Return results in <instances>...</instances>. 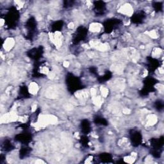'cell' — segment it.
<instances>
[{
	"label": "cell",
	"mask_w": 164,
	"mask_h": 164,
	"mask_svg": "<svg viewBox=\"0 0 164 164\" xmlns=\"http://www.w3.org/2000/svg\"><path fill=\"white\" fill-rule=\"evenodd\" d=\"M120 23L121 21L116 19H111L106 20L103 24V27L105 32L107 33V34L111 33L113 31V30L116 28L118 24H119Z\"/></svg>",
	"instance_id": "obj_5"
},
{
	"label": "cell",
	"mask_w": 164,
	"mask_h": 164,
	"mask_svg": "<svg viewBox=\"0 0 164 164\" xmlns=\"http://www.w3.org/2000/svg\"><path fill=\"white\" fill-rule=\"evenodd\" d=\"M146 17L145 14L143 12H140L135 14L131 18V21L135 24H140L142 22Z\"/></svg>",
	"instance_id": "obj_9"
},
{
	"label": "cell",
	"mask_w": 164,
	"mask_h": 164,
	"mask_svg": "<svg viewBox=\"0 0 164 164\" xmlns=\"http://www.w3.org/2000/svg\"><path fill=\"white\" fill-rule=\"evenodd\" d=\"M81 129L82 132L84 133V134L86 135L88 134L91 130V123L87 120V119H84L81 121Z\"/></svg>",
	"instance_id": "obj_11"
},
{
	"label": "cell",
	"mask_w": 164,
	"mask_h": 164,
	"mask_svg": "<svg viewBox=\"0 0 164 164\" xmlns=\"http://www.w3.org/2000/svg\"><path fill=\"white\" fill-rule=\"evenodd\" d=\"M66 84L68 90L71 93L75 92L82 88V84L80 80L72 74H69L66 77Z\"/></svg>",
	"instance_id": "obj_1"
},
{
	"label": "cell",
	"mask_w": 164,
	"mask_h": 164,
	"mask_svg": "<svg viewBox=\"0 0 164 164\" xmlns=\"http://www.w3.org/2000/svg\"><path fill=\"white\" fill-rule=\"evenodd\" d=\"M88 142H89L88 138L86 135H84L81 137L80 139V143L84 147H88Z\"/></svg>",
	"instance_id": "obj_20"
},
{
	"label": "cell",
	"mask_w": 164,
	"mask_h": 164,
	"mask_svg": "<svg viewBox=\"0 0 164 164\" xmlns=\"http://www.w3.org/2000/svg\"><path fill=\"white\" fill-rule=\"evenodd\" d=\"M94 122L97 125H103V126H106L108 125V122L106 120L101 117V116H96L94 118Z\"/></svg>",
	"instance_id": "obj_16"
},
{
	"label": "cell",
	"mask_w": 164,
	"mask_h": 164,
	"mask_svg": "<svg viewBox=\"0 0 164 164\" xmlns=\"http://www.w3.org/2000/svg\"><path fill=\"white\" fill-rule=\"evenodd\" d=\"M88 30L84 27H80L76 30L75 34H74L72 42L74 44H78L81 41L84 40L87 35Z\"/></svg>",
	"instance_id": "obj_3"
},
{
	"label": "cell",
	"mask_w": 164,
	"mask_h": 164,
	"mask_svg": "<svg viewBox=\"0 0 164 164\" xmlns=\"http://www.w3.org/2000/svg\"><path fill=\"white\" fill-rule=\"evenodd\" d=\"M99 158H100V160L102 162H104V163L110 162L112 159L111 154L109 153H101V154H100Z\"/></svg>",
	"instance_id": "obj_15"
},
{
	"label": "cell",
	"mask_w": 164,
	"mask_h": 164,
	"mask_svg": "<svg viewBox=\"0 0 164 164\" xmlns=\"http://www.w3.org/2000/svg\"><path fill=\"white\" fill-rule=\"evenodd\" d=\"M20 95L24 97H28L29 96V92L27 87H21L20 88Z\"/></svg>",
	"instance_id": "obj_19"
},
{
	"label": "cell",
	"mask_w": 164,
	"mask_h": 164,
	"mask_svg": "<svg viewBox=\"0 0 164 164\" xmlns=\"http://www.w3.org/2000/svg\"><path fill=\"white\" fill-rule=\"evenodd\" d=\"M111 78H112V73L109 71H106L103 75L98 78V80H99V81L101 82V83H103V82L109 81Z\"/></svg>",
	"instance_id": "obj_17"
},
{
	"label": "cell",
	"mask_w": 164,
	"mask_h": 164,
	"mask_svg": "<svg viewBox=\"0 0 164 164\" xmlns=\"http://www.w3.org/2000/svg\"><path fill=\"white\" fill-rule=\"evenodd\" d=\"M19 14L18 11L16 10L15 7H12L5 17V21L7 25L10 28H12L15 26L18 21Z\"/></svg>",
	"instance_id": "obj_2"
},
{
	"label": "cell",
	"mask_w": 164,
	"mask_h": 164,
	"mask_svg": "<svg viewBox=\"0 0 164 164\" xmlns=\"http://www.w3.org/2000/svg\"><path fill=\"white\" fill-rule=\"evenodd\" d=\"M64 22L62 21H57L54 22L51 26V30L52 31H60L62 29Z\"/></svg>",
	"instance_id": "obj_14"
},
{
	"label": "cell",
	"mask_w": 164,
	"mask_h": 164,
	"mask_svg": "<svg viewBox=\"0 0 164 164\" xmlns=\"http://www.w3.org/2000/svg\"><path fill=\"white\" fill-rule=\"evenodd\" d=\"M43 53V50L42 47H39L38 48H33L30 50L28 53V55L33 60H38L40 59L41 56Z\"/></svg>",
	"instance_id": "obj_7"
},
{
	"label": "cell",
	"mask_w": 164,
	"mask_h": 164,
	"mask_svg": "<svg viewBox=\"0 0 164 164\" xmlns=\"http://www.w3.org/2000/svg\"><path fill=\"white\" fill-rule=\"evenodd\" d=\"M154 106H155V109H157L158 110L160 111L163 108V101H162L160 100H158V101L155 102Z\"/></svg>",
	"instance_id": "obj_21"
},
{
	"label": "cell",
	"mask_w": 164,
	"mask_h": 164,
	"mask_svg": "<svg viewBox=\"0 0 164 164\" xmlns=\"http://www.w3.org/2000/svg\"><path fill=\"white\" fill-rule=\"evenodd\" d=\"M3 147L5 151H10L14 149V146L10 141L6 140L3 144Z\"/></svg>",
	"instance_id": "obj_18"
},
{
	"label": "cell",
	"mask_w": 164,
	"mask_h": 164,
	"mask_svg": "<svg viewBox=\"0 0 164 164\" xmlns=\"http://www.w3.org/2000/svg\"><path fill=\"white\" fill-rule=\"evenodd\" d=\"M148 68L151 71H154L156 70V69H157L159 66V62L157 60H156L155 59L153 58H148Z\"/></svg>",
	"instance_id": "obj_12"
},
{
	"label": "cell",
	"mask_w": 164,
	"mask_h": 164,
	"mask_svg": "<svg viewBox=\"0 0 164 164\" xmlns=\"http://www.w3.org/2000/svg\"><path fill=\"white\" fill-rule=\"evenodd\" d=\"M153 8L154 9L155 11L160 12L162 10V4L160 2H155L154 3Z\"/></svg>",
	"instance_id": "obj_22"
},
{
	"label": "cell",
	"mask_w": 164,
	"mask_h": 164,
	"mask_svg": "<svg viewBox=\"0 0 164 164\" xmlns=\"http://www.w3.org/2000/svg\"><path fill=\"white\" fill-rule=\"evenodd\" d=\"M130 141L133 146H138L141 144L142 141V137L141 133L138 132V131H133L130 133Z\"/></svg>",
	"instance_id": "obj_6"
},
{
	"label": "cell",
	"mask_w": 164,
	"mask_h": 164,
	"mask_svg": "<svg viewBox=\"0 0 164 164\" xmlns=\"http://www.w3.org/2000/svg\"><path fill=\"white\" fill-rule=\"evenodd\" d=\"M30 152V148L28 146V145H24L20 150V153H19L20 158H24L28 157Z\"/></svg>",
	"instance_id": "obj_13"
},
{
	"label": "cell",
	"mask_w": 164,
	"mask_h": 164,
	"mask_svg": "<svg viewBox=\"0 0 164 164\" xmlns=\"http://www.w3.org/2000/svg\"><path fill=\"white\" fill-rule=\"evenodd\" d=\"M16 141L21 142L24 145H28V143L31 141V135L29 133H23L16 135L15 137Z\"/></svg>",
	"instance_id": "obj_8"
},
{
	"label": "cell",
	"mask_w": 164,
	"mask_h": 164,
	"mask_svg": "<svg viewBox=\"0 0 164 164\" xmlns=\"http://www.w3.org/2000/svg\"><path fill=\"white\" fill-rule=\"evenodd\" d=\"M36 27H37V22L35 18H30L28 20L26 24V28H27L28 30V34L27 36L28 37V39H31L33 37H34V31H35Z\"/></svg>",
	"instance_id": "obj_4"
},
{
	"label": "cell",
	"mask_w": 164,
	"mask_h": 164,
	"mask_svg": "<svg viewBox=\"0 0 164 164\" xmlns=\"http://www.w3.org/2000/svg\"><path fill=\"white\" fill-rule=\"evenodd\" d=\"M94 9L97 14H103L105 10V3L103 2L98 1L94 2Z\"/></svg>",
	"instance_id": "obj_10"
}]
</instances>
